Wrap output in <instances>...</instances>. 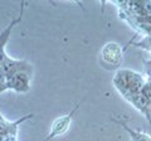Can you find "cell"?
Wrapping results in <instances>:
<instances>
[{
  "mask_svg": "<svg viewBox=\"0 0 151 141\" xmlns=\"http://www.w3.org/2000/svg\"><path fill=\"white\" fill-rule=\"evenodd\" d=\"M112 83L117 92L127 100L129 97L137 95L142 91L146 81L140 73L132 69H119L113 76Z\"/></svg>",
  "mask_w": 151,
  "mask_h": 141,
  "instance_id": "6da1fadb",
  "label": "cell"
},
{
  "mask_svg": "<svg viewBox=\"0 0 151 141\" xmlns=\"http://www.w3.org/2000/svg\"><path fill=\"white\" fill-rule=\"evenodd\" d=\"M124 60V49L120 44L111 42L102 47L100 54V62L103 68L108 70H116Z\"/></svg>",
  "mask_w": 151,
  "mask_h": 141,
  "instance_id": "7a4b0ae2",
  "label": "cell"
},
{
  "mask_svg": "<svg viewBox=\"0 0 151 141\" xmlns=\"http://www.w3.org/2000/svg\"><path fill=\"white\" fill-rule=\"evenodd\" d=\"M119 6V15L141 18L151 15V1H115Z\"/></svg>",
  "mask_w": 151,
  "mask_h": 141,
  "instance_id": "3957f363",
  "label": "cell"
},
{
  "mask_svg": "<svg viewBox=\"0 0 151 141\" xmlns=\"http://www.w3.org/2000/svg\"><path fill=\"white\" fill-rule=\"evenodd\" d=\"M79 107H81V102H78L77 105H76L72 110H70L68 114L65 115H62L59 117H57V119L53 121V124L50 126V130H49V134L48 136L45 137V141H49L54 137H58V136H62L64 135L67 131L69 130V126L72 124V120L74 115L78 112Z\"/></svg>",
  "mask_w": 151,
  "mask_h": 141,
  "instance_id": "277c9868",
  "label": "cell"
},
{
  "mask_svg": "<svg viewBox=\"0 0 151 141\" xmlns=\"http://www.w3.org/2000/svg\"><path fill=\"white\" fill-rule=\"evenodd\" d=\"M0 70L4 73V76L6 78L15 76L18 73H28V74H33V65L24 59H14L12 57L6 55L4 62L0 67Z\"/></svg>",
  "mask_w": 151,
  "mask_h": 141,
  "instance_id": "5b68a950",
  "label": "cell"
},
{
  "mask_svg": "<svg viewBox=\"0 0 151 141\" xmlns=\"http://www.w3.org/2000/svg\"><path fill=\"white\" fill-rule=\"evenodd\" d=\"M25 8H27V3L25 1H22L20 3V10H19V14L17 18H14V19L9 23V24L4 28V29L0 32V67H1V64L4 62V59L6 57V52H5V47L9 42V38H10V34L14 29V27L18 25L19 23L22 22L23 19V14L25 12Z\"/></svg>",
  "mask_w": 151,
  "mask_h": 141,
  "instance_id": "8992f818",
  "label": "cell"
},
{
  "mask_svg": "<svg viewBox=\"0 0 151 141\" xmlns=\"http://www.w3.org/2000/svg\"><path fill=\"white\" fill-rule=\"evenodd\" d=\"M33 117H34V115L29 114V115L20 117V119L17 121H8L6 119H4V116L1 115V112H0V135L5 136L9 141H17L18 129H19V126H20V124L33 119Z\"/></svg>",
  "mask_w": 151,
  "mask_h": 141,
  "instance_id": "52a82bcc",
  "label": "cell"
},
{
  "mask_svg": "<svg viewBox=\"0 0 151 141\" xmlns=\"http://www.w3.org/2000/svg\"><path fill=\"white\" fill-rule=\"evenodd\" d=\"M30 78L28 73H18L15 76L6 78L8 91H14L17 93H27L30 91Z\"/></svg>",
  "mask_w": 151,
  "mask_h": 141,
  "instance_id": "ba28073f",
  "label": "cell"
},
{
  "mask_svg": "<svg viewBox=\"0 0 151 141\" xmlns=\"http://www.w3.org/2000/svg\"><path fill=\"white\" fill-rule=\"evenodd\" d=\"M126 101L130 102L139 112H141V114L147 119L149 124L151 125V100L149 97H146L145 95H142V93L140 92L137 95L129 97Z\"/></svg>",
  "mask_w": 151,
  "mask_h": 141,
  "instance_id": "9c48e42d",
  "label": "cell"
},
{
  "mask_svg": "<svg viewBox=\"0 0 151 141\" xmlns=\"http://www.w3.org/2000/svg\"><path fill=\"white\" fill-rule=\"evenodd\" d=\"M115 121V124L120 125L122 129H124L127 134H129L131 141H151V136L145 134L144 131L141 130H135V129H131L129 125L125 124L124 121H120V120H116V119H112Z\"/></svg>",
  "mask_w": 151,
  "mask_h": 141,
  "instance_id": "30bf717a",
  "label": "cell"
},
{
  "mask_svg": "<svg viewBox=\"0 0 151 141\" xmlns=\"http://www.w3.org/2000/svg\"><path fill=\"white\" fill-rule=\"evenodd\" d=\"M130 44L136 47V48L144 49L146 52H149V53H151V37L141 39L140 42H130Z\"/></svg>",
  "mask_w": 151,
  "mask_h": 141,
  "instance_id": "8fae6325",
  "label": "cell"
},
{
  "mask_svg": "<svg viewBox=\"0 0 151 141\" xmlns=\"http://www.w3.org/2000/svg\"><path fill=\"white\" fill-rule=\"evenodd\" d=\"M8 91L6 88V77L4 76V73L0 70V93Z\"/></svg>",
  "mask_w": 151,
  "mask_h": 141,
  "instance_id": "7c38bea8",
  "label": "cell"
},
{
  "mask_svg": "<svg viewBox=\"0 0 151 141\" xmlns=\"http://www.w3.org/2000/svg\"><path fill=\"white\" fill-rule=\"evenodd\" d=\"M119 17H124V15H119ZM131 18V17H129ZM136 22H140V23H146V24H151V15L147 17H141V18H132Z\"/></svg>",
  "mask_w": 151,
  "mask_h": 141,
  "instance_id": "4fadbf2b",
  "label": "cell"
}]
</instances>
